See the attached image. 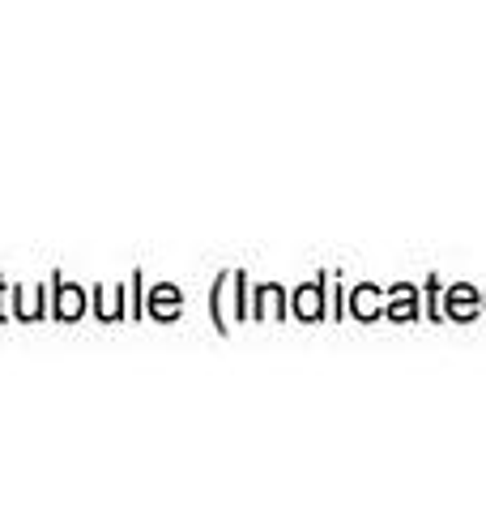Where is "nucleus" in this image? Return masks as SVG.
Instances as JSON below:
<instances>
[{"label":"nucleus","mask_w":486,"mask_h":512,"mask_svg":"<svg viewBox=\"0 0 486 512\" xmlns=\"http://www.w3.org/2000/svg\"><path fill=\"white\" fill-rule=\"evenodd\" d=\"M299 312H303V316H316V312H320V303H316V295H312V291H307V295L299 299Z\"/></svg>","instance_id":"1"}]
</instances>
